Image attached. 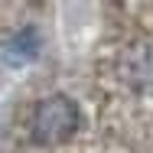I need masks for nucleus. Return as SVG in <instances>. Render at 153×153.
Segmentation results:
<instances>
[{
	"label": "nucleus",
	"instance_id": "1",
	"mask_svg": "<svg viewBox=\"0 0 153 153\" xmlns=\"http://www.w3.org/2000/svg\"><path fill=\"white\" fill-rule=\"evenodd\" d=\"M78 127V108L65 98V94H52V98H42L36 108H33L30 117V130L33 140L39 143H59L68 140Z\"/></svg>",
	"mask_w": 153,
	"mask_h": 153
}]
</instances>
